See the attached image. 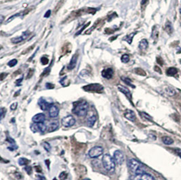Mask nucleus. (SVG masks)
I'll return each mask as SVG.
<instances>
[{"mask_svg":"<svg viewBox=\"0 0 181 180\" xmlns=\"http://www.w3.org/2000/svg\"><path fill=\"white\" fill-rule=\"evenodd\" d=\"M128 166L131 171L136 175L142 174L145 173V168L144 165L140 163L139 160L131 158L128 160Z\"/></svg>","mask_w":181,"mask_h":180,"instance_id":"obj_1","label":"nucleus"},{"mask_svg":"<svg viewBox=\"0 0 181 180\" xmlns=\"http://www.w3.org/2000/svg\"><path fill=\"white\" fill-rule=\"evenodd\" d=\"M88 110V104L86 102H79L75 106L73 110V112L77 115L78 117H84L86 115Z\"/></svg>","mask_w":181,"mask_h":180,"instance_id":"obj_2","label":"nucleus"},{"mask_svg":"<svg viewBox=\"0 0 181 180\" xmlns=\"http://www.w3.org/2000/svg\"><path fill=\"white\" fill-rule=\"evenodd\" d=\"M102 162L104 169L108 171H113L115 169V162L111 155H108V154L104 155L102 159Z\"/></svg>","mask_w":181,"mask_h":180,"instance_id":"obj_3","label":"nucleus"},{"mask_svg":"<svg viewBox=\"0 0 181 180\" xmlns=\"http://www.w3.org/2000/svg\"><path fill=\"white\" fill-rule=\"evenodd\" d=\"M85 91L89 92H96V93H101L103 91V87L101 85L98 83L90 84L88 85H85L83 87Z\"/></svg>","mask_w":181,"mask_h":180,"instance_id":"obj_4","label":"nucleus"},{"mask_svg":"<svg viewBox=\"0 0 181 180\" xmlns=\"http://www.w3.org/2000/svg\"><path fill=\"white\" fill-rule=\"evenodd\" d=\"M31 129L34 133H44L47 130V125L44 123H34L31 127Z\"/></svg>","mask_w":181,"mask_h":180,"instance_id":"obj_5","label":"nucleus"},{"mask_svg":"<svg viewBox=\"0 0 181 180\" xmlns=\"http://www.w3.org/2000/svg\"><path fill=\"white\" fill-rule=\"evenodd\" d=\"M89 156L91 158H98L103 154V148L101 146H94L89 151Z\"/></svg>","mask_w":181,"mask_h":180,"instance_id":"obj_6","label":"nucleus"},{"mask_svg":"<svg viewBox=\"0 0 181 180\" xmlns=\"http://www.w3.org/2000/svg\"><path fill=\"white\" fill-rule=\"evenodd\" d=\"M75 123V118L71 115L66 116V117H64L63 119H62V125H63L64 127H69L73 126Z\"/></svg>","mask_w":181,"mask_h":180,"instance_id":"obj_7","label":"nucleus"},{"mask_svg":"<svg viewBox=\"0 0 181 180\" xmlns=\"http://www.w3.org/2000/svg\"><path fill=\"white\" fill-rule=\"evenodd\" d=\"M113 159L116 164L121 165L124 161V155L120 150H116L113 154Z\"/></svg>","mask_w":181,"mask_h":180,"instance_id":"obj_8","label":"nucleus"},{"mask_svg":"<svg viewBox=\"0 0 181 180\" xmlns=\"http://www.w3.org/2000/svg\"><path fill=\"white\" fill-rule=\"evenodd\" d=\"M31 34V33L29 31H25L23 33V35H21L20 36L18 37H14L12 39H11V41L13 43V44H18V43H20L21 41H24V40L27 39V38Z\"/></svg>","mask_w":181,"mask_h":180,"instance_id":"obj_9","label":"nucleus"},{"mask_svg":"<svg viewBox=\"0 0 181 180\" xmlns=\"http://www.w3.org/2000/svg\"><path fill=\"white\" fill-rule=\"evenodd\" d=\"M33 9V8H29L27 9H25V10H23V12H18V13H17V14H14L13 16H12L11 17H9V18L8 19V20H6V23H8V22H11V21H12V20H13L15 18L20 17V16H23L27 15V14H28V12H29L31 11V9Z\"/></svg>","mask_w":181,"mask_h":180,"instance_id":"obj_10","label":"nucleus"},{"mask_svg":"<svg viewBox=\"0 0 181 180\" xmlns=\"http://www.w3.org/2000/svg\"><path fill=\"white\" fill-rule=\"evenodd\" d=\"M48 110H49V115L51 118H55L56 117H58L59 114V110L58 108L57 107L56 105H54V104H51V106H50Z\"/></svg>","mask_w":181,"mask_h":180,"instance_id":"obj_11","label":"nucleus"},{"mask_svg":"<svg viewBox=\"0 0 181 180\" xmlns=\"http://www.w3.org/2000/svg\"><path fill=\"white\" fill-rule=\"evenodd\" d=\"M133 180H155V179L151 175L145 173L142 174L136 175Z\"/></svg>","mask_w":181,"mask_h":180,"instance_id":"obj_12","label":"nucleus"},{"mask_svg":"<svg viewBox=\"0 0 181 180\" xmlns=\"http://www.w3.org/2000/svg\"><path fill=\"white\" fill-rule=\"evenodd\" d=\"M59 126V122L58 120H52L47 126V131L48 132H53L58 129Z\"/></svg>","mask_w":181,"mask_h":180,"instance_id":"obj_13","label":"nucleus"},{"mask_svg":"<svg viewBox=\"0 0 181 180\" xmlns=\"http://www.w3.org/2000/svg\"><path fill=\"white\" fill-rule=\"evenodd\" d=\"M77 58H78V54H75L72 56V58L71 59V61L69 65L67 66L68 70H73V68H75V67L77 65Z\"/></svg>","mask_w":181,"mask_h":180,"instance_id":"obj_14","label":"nucleus"},{"mask_svg":"<svg viewBox=\"0 0 181 180\" xmlns=\"http://www.w3.org/2000/svg\"><path fill=\"white\" fill-rule=\"evenodd\" d=\"M113 73H114L113 70L112 69V68H106V69H104L102 71L101 74H102V77H103L104 78H105V79H110L112 77H113Z\"/></svg>","mask_w":181,"mask_h":180,"instance_id":"obj_15","label":"nucleus"},{"mask_svg":"<svg viewBox=\"0 0 181 180\" xmlns=\"http://www.w3.org/2000/svg\"><path fill=\"white\" fill-rule=\"evenodd\" d=\"M38 104H39L40 108L42 109V110H48L50 106H51L50 104H49L47 102L46 100V99H43V98H40L39 102H38Z\"/></svg>","mask_w":181,"mask_h":180,"instance_id":"obj_16","label":"nucleus"},{"mask_svg":"<svg viewBox=\"0 0 181 180\" xmlns=\"http://www.w3.org/2000/svg\"><path fill=\"white\" fill-rule=\"evenodd\" d=\"M33 121L34 123H44L46 120V117L45 115L42 113H39L35 115L32 118Z\"/></svg>","mask_w":181,"mask_h":180,"instance_id":"obj_17","label":"nucleus"},{"mask_svg":"<svg viewBox=\"0 0 181 180\" xmlns=\"http://www.w3.org/2000/svg\"><path fill=\"white\" fill-rule=\"evenodd\" d=\"M118 89L120 90L121 92H122L123 94H125L126 96L127 97V98L129 99L130 100L132 99V95H131L130 90L128 89V88H126V87L122 86V85H119Z\"/></svg>","mask_w":181,"mask_h":180,"instance_id":"obj_18","label":"nucleus"},{"mask_svg":"<svg viewBox=\"0 0 181 180\" xmlns=\"http://www.w3.org/2000/svg\"><path fill=\"white\" fill-rule=\"evenodd\" d=\"M124 116L127 119L131 120V121H134L136 119V115L132 110H127L124 113Z\"/></svg>","mask_w":181,"mask_h":180,"instance_id":"obj_19","label":"nucleus"},{"mask_svg":"<svg viewBox=\"0 0 181 180\" xmlns=\"http://www.w3.org/2000/svg\"><path fill=\"white\" fill-rule=\"evenodd\" d=\"M149 47V43L147 41V39H142L140 41V44L139 45V47L140 48V49H141V50H145V49H147Z\"/></svg>","mask_w":181,"mask_h":180,"instance_id":"obj_20","label":"nucleus"},{"mask_svg":"<svg viewBox=\"0 0 181 180\" xmlns=\"http://www.w3.org/2000/svg\"><path fill=\"white\" fill-rule=\"evenodd\" d=\"M136 33H137V32H133L132 33H130V34L126 35V36L124 38H123V41H127L129 44H131L132 42L133 37H134V36L136 34Z\"/></svg>","mask_w":181,"mask_h":180,"instance_id":"obj_21","label":"nucleus"},{"mask_svg":"<svg viewBox=\"0 0 181 180\" xmlns=\"http://www.w3.org/2000/svg\"><path fill=\"white\" fill-rule=\"evenodd\" d=\"M96 116L92 115V116H90L88 118L87 124L89 127H92L93 125H94V123H96Z\"/></svg>","mask_w":181,"mask_h":180,"instance_id":"obj_22","label":"nucleus"},{"mask_svg":"<svg viewBox=\"0 0 181 180\" xmlns=\"http://www.w3.org/2000/svg\"><path fill=\"white\" fill-rule=\"evenodd\" d=\"M165 30L168 34H172L173 32V28L172 25L170 21H167L165 25Z\"/></svg>","mask_w":181,"mask_h":180,"instance_id":"obj_23","label":"nucleus"},{"mask_svg":"<svg viewBox=\"0 0 181 180\" xmlns=\"http://www.w3.org/2000/svg\"><path fill=\"white\" fill-rule=\"evenodd\" d=\"M178 73V70L174 67H170L166 71V74L168 76H174Z\"/></svg>","mask_w":181,"mask_h":180,"instance_id":"obj_24","label":"nucleus"},{"mask_svg":"<svg viewBox=\"0 0 181 180\" xmlns=\"http://www.w3.org/2000/svg\"><path fill=\"white\" fill-rule=\"evenodd\" d=\"M162 142L163 144H165L166 145H171L174 143V140L170 137L165 136L162 137Z\"/></svg>","mask_w":181,"mask_h":180,"instance_id":"obj_25","label":"nucleus"},{"mask_svg":"<svg viewBox=\"0 0 181 180\" xmlns=\"http://www.w3.org/2000/svg\"><path fill=\"white\" fill-rule=\"evenodd\" d=\"M134 72L136 74L140 75V76H146L147 75L146 72H145L143 69H142V68H135Z\"/></svg>","mask_w":181,"mask_h":180,"instance_id":"obj_26","label":"nucleus"},{"mask_svg":"<svg viewBox=\"0 0 181 180\" xmlns=\"http://www.w3.org/2000/svg\"><path fill=\"white\" fill-rule=\"evenodd\" d=\"M158 36H159V31L158 28H157L156 27H154V28H153V31H152L151 37L153 38V39H157L158 38Z\"/></svg>","mask_w":181,"mask_h":180,"instance_id":"obj_27","label":"nucleus"},{"mask_svg":"<svg viewBox=\"0 0 181 180\" xmlns=\"http://www.w3.org/2000/svg\"><path fill=\"white\" fill-rule=\"evenodd\" d=\"M121 79H122L123 81V82L126 83L127 85H130V86L133 87V88H135V86L132 83V81H131L130 79H128V78H126V77H121Z\"/></svg>","mask_w":181,"mask_h":180,"instance_id":"obj_28","label":"nucleus"},{"mask_svg":"<svg viewBox=\"0 0 181 180\" xmlns=\"http://www.w3.org/2000/svg\"><path fill=\"white\" fill-rule=\"evenodd\" d=\"M121 60L123 63H128V62L130 61V56L128 55V54H123V55L121 56Z\"/></svg>","mask_w":181,"mask_h":180,"instance_id":"obj_29","label":"nucleus"},{"mask_svg":"<svg viewBox=\"0 0 181 180\" xmlns=\"http://www.w3.org/2000/svg\"><path fill=\"white\" fill-rule=\"evenodd\" d=\"M100 22V19H99V20H97L96 21V22L94 23V26H93V27L92 28H90L89 30H88L87 31H85L86 33H85V34H89V33H90L92 32V30H93L96 27V25H99V23Z\"/></svg>","mask_w":181,"mask_h":180,"instance_id":"obj_30","label":"nucleus"},{"mask_svg":"<svg viewBox=\"0 0 181 180\" xmlns=\"http://www.w3.org/2000/svg\"><path fill=\"white\" fill-rule=\"evenodd\" d=\"M28 163V160L27 159H26V158H21L18 160V163L20 165H27Z\"/></svg>","mask_w":181,"mask_h":180,"instance_id":"obj_31","label":"nucleus"},{"mask_svg":"<svg viewBox=\"0 0 181 180\" xmlns=\"http://www.w3.org/2000/svg\"><path fill=\"white\" fill-rule=\"evenodd\" d=\"M166 93H167L168 95H170V96H174V95L175 94V91L172 88H171V87H168V88H166Z\"/></svg>","mask_w":181,"mask_h":180,"instance_id":"obj_32","label":"nucleus"},{"mask_svg":"<svg viewBox=\"0 0 181 180\" xmlns=\"http://www.w3.org/2000/svg\"><path fill=\"white\" fill-rule=\"evenodd\" d=\"M18 61L16 59H13V60H12L9 62L8 63V65L9 66H10V67H13V66H15L16 64H17Z\"/></svg>","mask_w":181,"mask_h":180,"instance_id":"obj_33","label":"nucleus"},{"mask_svg":"<svg viewBox=\"0 0 181 180\" xmlns=\"http://www.w3.org/2000/svg\"><path fill=\"white\" fill-rule=\"evenodd\" d=\"M35 46V45L34 44V45H33V46H30V47H28L27 49H25V50H24L23 52H22V54H27V53H28V52H30L32 50V49L34 48V47Z\"/></svg>","mask_w":181,"mask_h":180,"instance_id":"obj_34","label":"nucleus"},{"mask_svg":"<svg viewBox=\"0 0 181 180\" xmlns=\"http://www.w3.org/2000/svg\"><path fill=\"white\" fill-rule=\"evenodd\" d=\"M41 62H42V65H47V64H48L49 60L46 58V57H42V58H41Z\"/></svg>","mask_w":181,"mask_h":180,"instance_id":"obj_35","label":"nucleus"},{"mask_svg":"<svg viewBox=\"0 0 181 180\" xmlns=\"http://www.w3.org/2000/svg\"><path fill=\"white\" fill-rule=\"evenodd\" d=\"M90 22H88V24H86V25H84V27H83L82 28H81V29L79 30V31H78L77 33H76V34L75 35V36H77V35H79L80 34H81V33H82V32L85 29V28H86L87 27H88V26L90 25Z\"/></svg>","mask_w":181,"mask_h":180,"instance_id":"obj_36","label":"nucleus"},{"mask_svg":"<svg viewBox=\"0 0 181 180\" xmlns=\"http://www.w3.org/2000/svg\"><path fill=\"white\" fill-rule=\"evenodd\" d=\"M44 148L46 149V151H47V152L50 151L51 146L48 143H47V142H45V143H44Z\"/></svg>","mask_w":181,"mask_h":180,"instance_id":"obj_37","label":"nucleus"},{"mask_svg":"<svg viewBox=\"0 0 181 180\" xmlns=\"http://www.w3.org/2000/svg\"><path fill=\"white\" fill-rule=\"evenodd\" d=\"M50 67H47L46 68H45L44 71L42 74V77H43V76H45L46 75H48L50 73Z\"/></svg>","mask_w":181,"mask_h":180,"instance_id":"obj_38","label":"nucleus"},{"mask_svg":"<svg viewBox=\"0 0 181 180\" xmlns=\"http://www.w3.org/2000/svg\"><path fill=\"white\" fill-rule=\"evenodd\" d=\"M157 62H158L159 65L163 66V60L161 57H158L157 58Z\"/></svg>","mask_w":181,"mask_h":180,"instance_id":"obj_39","label":"nucleus"},{"mask_svg":"<svg viewBox=\"0 0 181 180\" xmlns=\"http://www.w3.org/2000/svg\"><path fill=\"white\" fill-rule=\"evenodd\" d=\"M33 73H34V70H33V69H30L29 70H28L27 79H29V78L31 77L33 75Z\"/></svg>","mask_w":181,"mask_h":180,"instance_id":"obj_40","label":"nucleus"},{"mask_svg":"<svg viewBox=\"0 0 181 180\" xmlns=\"http://www.w3.org/2000/svg\"><path fill=\"white\" fill-rule=\"evenodd\" d=\"M63 4V0H62L61 1L58 2V4H57V6H56V8H55V12H57V11H58V9H60V8L62 6V4Z\"/></svg>","mask_w":181,"mask_h":180,"instance_id":"obj_41","label":"nucleus"},{"mask_svg":"<svg viewBox=\"0 0 181 180\" xmlns=\"http://www.w3.org/2000/svg\"><path fill=\"white\" fill-rule=\"evenodd\" d=\"M50 14H51V10H47V12H46V13L44 14V17L45 18H49L50 17Z\"/></svg>","mask_w":181,"mask_h":180,"instance_id":"obj_42","label":"nucleus"},{"mask_svg":"<svg viewBox=\"0 0 181 180\" xmlns=\"http://www.w3.org/2000/svg\"><path fill=\"white\" fill-rule=\"evenodd\" d=\"M114 31H115V30H113V29H111V28H106L105 29V32H106V33H109V34H111V33H113Z\"/></svg>","mask_w":181,"mask_h":180,"instance_id":"obj_43","label":"nucleus"},{"mask_svg":"<svg viewBox=\"0 0 181 180\" xmlns=\"http://www.w3.org/2000/svg\"><path fill=\"white\" fill-rule=\"evenodd\" d=\"M46 85L47 89H53L54 87V85L52 83H46Z\"/></svg>","mask_w":181,"mask_h":180,"instance_id":"obj_44","label":"nucleus"},{"mask_svg":"<svg viewBox=\"0 0 181 180\" xmlns=\"http://www.w3.org/2000/svg\"><path fill=\"white\" fill-rule=\"evenodd\" d=\"M155 70L156 71V72H158V73H160V74H161V68H159V67H158V66H155Z\"/></svg>","mask_w":181,"mask_h":180,"instance_id":"obj_45","label":"nucleus"},{"mask_svg":"<svg viewBox=\"0 0 181 180\" xmlns=\"http://www.w3.org/2000/svg\"><path fill=\"white\" fill-rule=\"evenodd\" d=\"M16 107H17V103H14L12 104V105L10 106V108L12 109V110H15V109L16 108Z\"/></svg>","mask_w":181,"mask_h":180,"instance_id":"obj_46","label":"nucleus"},{"mask_svg":"<svg viewBox=\"0 0 181 180\" xmlns=\"http://www.w3.org/2000/svg\"><path fill=\"white\" fill-rule=\"evenodd\" d=\"M7 75H8V73H3L1 74V81H3L5 77H7Z\"/></svg>","mask_w":181,"mask_h":180,"instance_id":"obj_47","label":"nucleus"},{"mask_svg":"<svg viewBox=\"0 0 181 180\" xmlns=\"http://www.w3.org/2000/svg\"><path fill=\"white\" fill-rule=\"evenodd\" d=\"M5 113H6V111L4 112V109L1 108V119H2V118H4Z\"/></svg>","mask_w":181,"mask_h":180,"instance_id":"obj_48","label":"nucleus"},{"mask_svg":"<svg viewBox=\"0 0 181 180\" xmlns=\"http://www.w3.org/2000/svg\"><path fill=\"white\" fill-rule=\"evenodd\" d=\"M114 14H115H115H112V15H110V16H109V17H108V22H111V20H112V19H113V18H115L114 17Z\"/></svg>","mask_w":181,"mask_h":180,"instance_id":"obj_49","label":"nucleus"},{"mask_svg":"<svg viewBox=\"0 0 181 180\" xmlns=\"http://www.w3.org/2000/svg\"><path fill=\"white\" fill-rule=\"evenodd\" d=\"M176 152H177V155L181 157V150H179V149H177V150H176Z\"/></svg>","mask_w":181,"mask_h":180,"instance_id":"obj_50","label":"nucleus"},{"mask_svg":"<svg viewBox=\"0 0 181 180\" xmlns=\"http://www.w3.org/2000/svg\"><path fill=\"white\" fill-rule=\"evenodd\" d=\"M22 80H23V77L22 78H20V79H18L17 81H16V85H20V83L22 81Z\"/></svg>","mask_w":181,"mask_h":180,"instance_id":"obj_51","label":"nucleus"},{"mask_svg":"<svg viewBox=\"0 0 181 180\" xmlns=\"http://www.w3.org/2000/svg\"><path fill=\"white\" fill-rule=\"evenodd\" d=\"M147 0H142L141 1V5H144L147 3Z\"/></svg>","mask_w":181,"mask_h":180,"instance_id":"obj_52","label":"nucleus"},{"mask_svg":"<svg viewBox=\"0 0 181 180\" xmlns=\"http://www.w3.org/2000/svg\"><path fill=\"white\" fill-rule=\"evenodd\" d=\"M20 73V70H18V72H15V73H14V75H17L19 74V73Z\"/></svg>","mask_w":181,"mask_h":180,"instance_id":"obj_53","label":"nucleus"},{"mask_svg":"<svg viewBox=\"0 0 181 180\" xmlns=\"http://www.w3.org/2000/svg\"><path fill=\"white\" fill-rule=\"evenodd\" d=\"M3 20H4V16H1V24L3 22Z\"/></svg>","mask_w":181,"mask_h":180,"instance_id":"obj_54","label":"nucleus"},{"mask_svg":"<svg viewBox=\"0 0 181 180\" xmlns=\"http://www.w3.org/2000/svg\"><path fill=\"white\" fill-rule=\"evenodd\" d=\"M14 1V0H6L5 2H8V1Z\"/></svg>","mask_w":181,"mask_h":180,"instance_id":"obj_55","label":"nucleus"},{"mask_svg":"<svg viewBox=\"0 0 181 180\" xmlns=\"http://www.w3.org/2000/svg\"><path fill=\"white\" fill-rule=\"evenodd\" d=\"M84 180H90V179H84Z\"/></svg>","mask_w":181,"mask_h":180,"instance_id":"obj_56","label":"nucleus"},{"mask_svg":"<svg viewBox=\"0 0 181 180\" xmlns=\"http://www.w3.org/2000/svg\"><path fill=\"white\" fill-rule=\"evenodd\" d=\"M180 63H181V60H180Z\"/></svg>","mask_w":181,"mask_h":180,"instance_id":"obj_57","label":"nucleus"}]
</instances>
